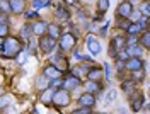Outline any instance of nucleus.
Masks as SVG:
<instances>
[{
  "mask_svg": "<svg viewBox=\"0 0 150 114\" xmlns=\"http://www.w3.org/2000/svg\"><path fill=\"white\" fill-rule=\"evenodd\" d=\"M143 46H138V43L137 44H130V46H126V51H128V55L130 56H140L142 53H143Z\"/></svg>",
  "mask_w": 150,
  "mask_h": 114,
  "instance_id": "18",
  "label": "nucleus"
},
{
  "mask_svg": "<svg viewBox=\"0 0 150 114\" xmlns=\"http://www.w3.org/2000/svg\"><path fill=\"white\" fill-rule=\"evenodd\" d=\"M56 15H58L60 19H68V17H70V12H68L63 5H60V7H56Z\"/></svg>",
  "mask_w": 150,
  "mask_h": 114,
  "instance_id": "25",
  "label": "nucleus"
},
{
  "mask_svg": "<svg viewBox=\"0 0 150 114\" xmlns=\"http://www.w3.org/2000/svg\"><path fill=\"white\" fill-rule=\"evenodd\" d=\"M108 29H109V22H108V24H104V26H103V29H101V36H106Z\"/></svg>",
  "mask_w": 150,
  "mask_h": 114,
  "instance_id": "34",
  "label": "nucleus"
},
{
  "mask_svg": "<svg viewBox=\"0 0 150 114\" xmlns=\"http://www.w3.org/2000/svg\"><path fill=\"white\" fill-rule=\"evenodd\" d=\"M43 75H46L48 78H58V77L63 75V72H62L60 68H56L55 65H48V67H45V70H43Z\"/></svg>",
  "mask_w": 150,
  "mask_h": 114,
  "instance_id": "12",
  "label": "nucleus"
},
{
  "mask_svg": "<svg viewBox=\"0 0 150 114\" xmlns=\"http://www.w3.org/2000/svg\"><path fill=\"white\" fill-rule=\"evenodd\" d=\"M140 44L145 49H150V31H143V34L140 38Z\"/></svg>",
  "mask_w": 150,
  "mask_h": 114,
  "instance_id": "23",
  "label": "nucleus"
},
{
  "mask_svg": "<svg viewBox=\"0 0 150 114\" xmlns=\"http://www.w3.org/2000/svg\"><path fill=\"white\" fill-rule=\"evenodd\" d=\"M75 43H77V38L74 34H70V32L62 34V38H60V51H72Z\"/></svg>",
  "mask_w": 150,
  "mask_h": 114,
  "instance_id": "4",
  "label": "nucleus"
},
{
  "mask_svg": "<svg viewBox=\"0 0 150 114\" xmlns=\"http://www.w3.org/2000/svg\"><path fill=\"white\" fill-rule=\"evenodd\" d=\"M126 68L133 73V72H137V70H142V68H143V61L140 60V56H130L128 60H126Z\"/></svg>",
  "mask_w": 150,
  "mask_h": 114,
  "instance_id": "8",
  "label": "nucleus"
},
{
  "mask_svg": "<svg viewBox=\"0 0 150 114\" xmlns=\"http://www.w3.org/2000/svg\"><path fill=\"white\" fill-rule=\"evenodd\" d=\"M53 65H55L56 68H60L62 72L68 70V61H67V58L62 56V55H55V56H53Z\"/></svg>",
  "mask_w": 150,
  "mask_h": 114,
  "instance_id": "15",
  "label": "nucleus"
},
{
  "mask_svg": "<svg viewBox=\"0 0 150 114\" xmlns=\"http://www.w3.org/2000/svg\"><path fill=\"white\" fill-rule=\"evenodd\" d=\"M33 34H34L33 24H26V26H22V29H21V38L31 39V36H33Z\"/></svg>",
  "mask_w": 150,
  "mask_h": 114,
  "instance_id": "19",
  "label": "nucleus"
},
{
  "mask_svg": "<svg viewBox=\"0 0 150 114\" xmlns=\"http://www.w3.org/2000/svg\"><path fill=\"white\" fill-rule=\"evenodd\" d=\"M116 95H118V92H116L114 89H111V90H109V94L106 95V102H108V104H109V102H112V101L116 99Z\"/></svg>",
  "mask_w": 150,
  "mask_h": 114,
  "instance_id": "30",
  "label": "nucleus"
},
{
  "mask_svg": "<svg viewBox=\"0 0 150 114\" xmlns=\"http://www.w3.org/2000/svg\"><path fill=\"white\" fill-rule=\"evenodd\" d=\"M143 2H147V0H143Z\"/></svg>",
  "mask_w": 150,
  "mask_h": 114,
  "instance_id": "36",
  "label": "nucleus"
},
{
  "mask_svg": "<svg viewBox=\"0 0 150 114\" xmlns=\"http://www.w3.org/2000/svg\"><path fill=\"white\" fill-rule=\"evenodd\" d=\"M79 106L94 109V106H96V97H94L92 92H85V94L80 95V97H79Z\"/></svg>",
  "mask_w": 150,
  "mask_h": 114,
  "instance_id": "7",
  "label": "nucleus"
},
{
  "mask_svg": "<svg viewBox=\"0 0 150 114\" xmlns=\"http://www.w3.org/2000/svg\"><path fill=\"white\" fill-rule=\"evenodd\" d=\"M85 90H87V92H92V94H97V92L103 90V87H101L99 82H96V80H89V82L85 84Z\"/></svg>",
  "mask_w": 150,
  "mask_h": 114,
  "instance_id": "17",
  "label": "nucleus"
},
{
  "mask_svg": "<svg viewBox=\"0 0 150 114\" xmlns=\"http://www.w3.org/2000/svg\"><path fill=\"white\" fill-rule=\"evenodd\" d=\"M121 89L126 92V94H131V92H135V80L131 78V80H125L121 84Z\"/></svg>",
  "mask_w": 150,
  "mask_h": 114,
  "instance_id": "21",
  "label": "nucleus"
},
{
  "mask_svg": "<svg viewBox=\"0 0 150 114\" xmlns=\"http://www.w3.org/2000/svg\"><path fill=\"white\" fill-rule=\"evenodd\" d=\"M87 46H89V51H91V55H92V56H97V55L103 51L101 43H99V41H96L94 36H89V38H87Z\"/></svg>",
  "mask_w": 150,
  "mask_h": 114,
  "instance_id": "10",
  "label": "nucleus"
},
{
  "mask_svg": "<svg viewBox=\"0 0 150 114\" xmlns=\"http://www.w3.org/2000/svg\"><path fill=\"white\" fill-rule=\"evenodd\" d=\"M33 29H34V34L36 36H45L48 32V29H50V24H46L45 20H39V22H36V24H33Z\"/></svg>",
  "mask_w": 150,
  "mask_h": 114,
  "instance_id": "13",
  "label": "nucleus"
},
{
  "mask_svg": "<svg viewBox=\"0 0 150 114\" xmlns=\"http://www.w3.org/2000/svg\"><path fill=\"white\" fill-rule=\"evenodd\" d=\"M145 104V97L140 94V92H137L135 95H131V111H140L142 107Z\"/></svg>",
  "mask_w": 150,
  "mask_h": 114,
  "instance_id": "11",
  "label": "nucleus"
},
{
  "mask_svg": "<svg viewBox=\"0 0 150 114\" xmlns=\"http://www.w3.org/2000/svg\"><path fill=\"white\" fill-rule=\"evenodd\" d=\"M55 46H56V39L53 38V36H41L39 38V49L43 51V53H51L53 49H55Z\"/></svg>",
  "mask_w": 150,
  "mask_h": 114,
  "instance_id": "3",
  "label": "nucleus"
},
{
  "mask_svg": "<svg viewBox=\"0 0 150 114\" xmlns=\"http://www.w3.org/2000/svg\"><path fill=\"white\" fill-rule=\"evenodd\" d=\"M50 36H53L55 39H60L62 38V27L58 24H50V29H48Z\"/></svg>",
  "mask_w": 150,
  "mask_h": 114,
  "instance_id": "20",
  "label": "nucleus"
},
{
  "mask_svg": "<svg viewBox=\"0 0 150 114\" xmlns=\"http://www.w3.org/2000/svg\"><path fill=\"white\" fill-rule=\"evenodd\" d=\"M50 82H51V78H48V77L45 75L43 78H39V80L36 82V85H38V89L43 92V90H46L48 87H50Z\"/></svg>",
  "mask_w": 150,
  "mask_h": 114,
  "instance_id": "22",
  "label": "nucleus"
},
{
  "mask_svg": "<svg viewBox=\"0 0 150 114\" xmlns=\"http://www.w3.org/2000/svg\"><path fill=\"white\" fill-rule=\"evenodd\" d=\"M39 15V12L38 10H31V12H26V19H34Z\"/></svg>",
  "mask_w": 150,
  "mask_h": 114,
  "instance_id": "33",
  "label": "nucleus"
},
{
  "mask_svg": "<svg viewBox=\"0 0 150 114\" xmlns=\"http://www.w3.org/2000/svg\"><path fill=\"white\" fill-rule=\"evenodd\" d=\"M22 53V43L17 38H5L0 44V55L4 58H16Z\"/></svg>",
  "mask_w": 150,
  "mask_h": 114,
  "instance_id": "1",
  "label": "nucleus"
},
{
  "mask_svg": "<svg viewBox=\"0 0 150 114\" xmlns=\"http://www.w3.org/2000/svg\"><path fill=\"white\" fill-rule=\"evenodd\" d=\"M143 68L142 70H137V72H133V80H137V82H142L143 80Z\"/></svg>",
  "mask_w": 150,
  "mask_h": 114,
  "instance_id": "29",
  "label": "nucleus"
},
{
  "mask_svg": "<svg viewBox=\"0 0 150 114\" xmlns=\"http://www.w3.org/2000/svg\"><path fill=\"white\" fill-rule=\"evenodd\" d=\"M68 92H70V90H67V89H58L51 106H55V107H63V106H68V102H70V95H68Z\"/></svg>",
  "mask_w": 150,
  "mask_h": 114,
  "instance_id": "2",
  "label": "nucleus"
},
{
  "mask_svg": "<svg viewBox=\"0 0 150 114\" xmlns=\"http://www.w3.org/2000/svg\"><path fill=\"white\" fill-rule=\"evenodd\" d=\"M58 89H55V87H50V89H46V90H43V94H41V97H39V102L45 106H51L53 104V99H55V94Z\"/></svg>",
  "mask_w": 150,
  "mask_h": 114,
  "instance_id": "6",
  "label": "nucleus"
},
{
  "mask_svg": "<svg viewBox=\"0 0 150 114\" xmlns=\"http://www.w3.org/2000/svg\"><path fill=\"white\" fill-rule=\"evenodd\" d=\"M126 31H128V34H138L142 29H140V24H138V22H131L130 27L126 29Z\"/></svg>",
  "mask_w": 150,
  "mask_h": 114,
  "instance_id": "26",
  "label": "nucleus"
},
{
  "mask_svg": "<svg viewBox=\"0 0 150 114\" xmlns=\"http://www.w3.org/2000/svg\"><path fill=\"white\" fill-rule=\"evenodd\" d=\"M104 77L108 80H111V67H109V63H104Z\"/></svg>",
  "mask_w": 150,
  "mask_h": 114,
  "instance_id": "31",
  "label": "nucleus"
},
{
  "mask_svg": "<svg viewBox=\"0 0 150 114\" xmlns=\"http://www.w3.org/2000/svg\"><path fill=\"white\" fill-rule=\"evenodd\" d=\"M108 9H109V0H97V10H99L101 15H103Z\"/></svg>",
  "mask_w": 150,
  "mask_h": 114,
  "instance_id": "24",
  "label": "nucleus"
},
{
  "mask_svg": "<svg viewBox=\"0 0 150 114\" xmlns=\"http://www.w3.org/2000/svg\"><path fill=\"white\" fill-rule=\"evenodd\" d=\"M48 5H50V2H45V0H34V2H33V7H34V9H43V7H48Z\"/></svg>",
  "mask_w": 150,
  "mask_h": 114,
  "instance_id": "27",
  "label": "nucleus"
},
{
  "mask_svg": "<svg viewBox=\"0 0 150 114\" xmlns=\"http://www.w3.org/2000/svg\"><path fill=\"white\" fill-rule=\"evenodd\" d=\"M0 38H7V24L5 22L0 24Z\"/></svg>",
  "mask_w": 150,
  "mask_h": 114,
  "instance_id": "32",
  "label": "nucleus"
},
{
  "mask_svg": "<svg viewBox=\"0 0 150 114\" xmlns=\"http://www.w3.org/2000/svg\"><path fill=\"white\" fill-rule=\"evenodd\" d=\"M79 2H80V0H65L67 5H79Z\"/></svg>",
  "mask_w": 150,
  "mask_h": 114,
  "instance_id": "35",
  "label": "nucleus"
},
{
  "mask_svg": "<svg viewBox=\"0 0 150 114\" xmlns=\"http://www.w3.org/2000/svg\"><path fill=\"white\" fill-rule=\"evenodd\" d=\"M9 4H10V10L14 14H21L24 10V5H26L24 0H9Z\"/></svg>",
  "mask_w": 150,
  "mask_h": 114,
  "instance_id": "16",
  "label": "nucleus"
},
{
  "mask_svg": "<svg viewBox=\"0 0 150 114\" xmlns=\"http://www.w3.org/2000/svg\"><path fill=\"white\" fill-rule=\"evenodd\" d=\"M131 14H133V4L128 2V0H123L121 4L118 5L116 17H123V19H126V17H130Z\"/></svg>",
  "mask_w": 150,
  "mask_h": 114,
  "instance_id": "5",
  "label": "nucleus"
},
{
  "mask_svg": "<svg viewBox=\"0 0 150 114\" xmlns=\"http://www.w3.org/2000/svg\"><path fill=\"white\" fill-rule=\"evenodd\" d=\"M103 77H104V68L94 67V68H91V70L87 72V78H89V80H96V82H99Z\"/></svg>",
  "mask_w": 150,
  "mask_h": 114,
  "instance_id": "14",
  "label": "nucleus"
},
{
  "mask_svg": "<svg viewBox=\"0 0 150 114\" xmlns=\"http://www.w3.org/2000/svg\"><path fill=\"white\" fill-rule=\"evenodd\" d=\"M79 85H80V77L77 75H68L63 80V89H67V90H75Z\"/></svg>",
  "mask_w": 150,
  "mask_h": 114,
  "instance_id": "9",
  "label": "nucleus"
},
{
  "mask_svg": "<svg viewBox=\"0 0 150 114\" xmlns=\"http://www.w3.org/2000/svg\"><path fill=\"white\" fill-rule=\"evenodd\" d=\"M142 15H145V17H150V2H145L143 5H142Z\"/></svg>",
  "mask_w": 150,
  "mask_h": 114,
  "instance_id": "28",
  "label": "nucleus"
}]
</instances>
